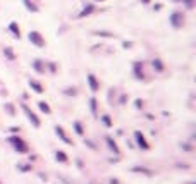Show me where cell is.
Returning a JSON list of instances; mask_svg holds the SVG:
<instances>
[{
  "instance_id": "6da1fadb",
  "label": "cell",
  "mask_w": 196,
  "mask_h": 184,
  "mask_svg": "<svg viewBox=\"0 0 196 184\" xmlns=\"http://www.w3.org/2000/svg\"><path fill=\"white\" fill-rule=\"evenodd\" d=\"M7 141H9L10 145H12V148L16 150V151H19V153H28V151H29L28 143L22 140V138H19V136H9Z\"/></svg>"
},
{
  "instance_id": "7a4b0ae2",
  "label": "cell",
  "mask_w": 196,
  "mask_h": 184,
  "mask_svg": "<svg viewBox=\"0 0 196 184\" xmlns=\"http://www.w3.org/2000/svg\"><path fill=\"white\" fill-rule=\"evenodd\" d=\"M22 110H24V114H26V117H28V121H29L31 124H33V127H36V129H38L40 126H41V122H40V119L36 117L35 115V112H33V110L29 109V107L26 105V103H22Z\"/></svg>"
},
{
  "instance_id": "3957f363",
  "label": "cell",
  "mask_w": 196,
  "mask_h": 184,
  "mask_svg": "<svg viewBox=\"0 0 196 184\" xmlns=\"http://www.w3.org/2000/svg\"><path fill=\"white\" fill-rule=\"evenodd\" d=\"M28 38H29V41L35 45V47H38V48H43L45 47V40L38 31H31L29 35H28Z\"/></svg>"
},
{
  "instance_id": "277c9868",
  "label": "cell",
  "mask_w": 196,
  "mask_h": 184,
  "mask_svg": "<svg viewBox=\"0 0 196 184\" xmlns=\"http://www.w3.org/2000/svg\"><path fill=\"white\" fill-rule=\"evenodd\" d=\"M170 24H172L175 29L183 28L184 26V16L181 12H172V16H170Z\"/></svg>"
},
{
  "instance_id": "5b68a950",
  "label": "cell",
  "mask_w": 196,
  "mask_h": 184,
  "mask_svg": "<svg viewBox=\"0 0 196 184\" xmlns=\"http://www.w3.org/2000/svg\"><path fill=\"white\" fill-rule=\"evenodd\" d=\"M134 140H136V143H138V146H140L141 150H148L150 148V145L146 143V138L143 136L141 131H134Z\"/></svg>"
},
{
  "instance_id": "8992f818",
  "label": "cell",
  "mask_w": 196,
  "mask_h": 184,
  "mask_svg": "<svg viewBox=\"0 0 196 184\" xmlns=\"http://www.w3.org/2000/svg\"><path fill=\"white\" fill-rule=\"evenodd\" d=\"M55 134L59 136L62 141H64L65 145H74V141L69 140V138H67V134L64 132V127H62V126H57V127H55Z\"/></svg>"
},
{
  "instance_id": "52a82bcc",
  "label": "cell",
  "mask_w": 196,
  "mask_h": 184,
  "mask_svg": "<svg viewBox=\"0 0 196 184\" xmlns=\"http://www.w3.org/2000/svg\"><path fill=\"white\" fill-rule=\"evenodd\" d=\"M88 84H90V90H91L93 93L95 91H98V90H100V83H98V81H96V78L93 74H88Z\"/></svg>"
},
{
  "instance_id": "ba28073f",
  "label": "cell",
  "mask_w": 196,
  "mask_h": 184,
  "mask_svg": "<svg viewBox=\"0 0 196 184\" xmlns=\"http://www.w3.org/2000/svg\"><path fill=\"white\" fill-rule=\"evenodd\" d=\"M105 141H107V146H109V148L112 150L113 153H115V155H121V150H119L117 143H115V141H113L112 138H110V136H107V138H105Z\"/></svg>"
},
{
  "instance_id": "9c48e42d",
  "label": "cell",
  "mask_w": 196,
  "mask_h": 184,
  "mask_svg": "<svg viewBox=\"0 0 196 184\" xmlns=\"http://www.w3.org/2000/svg\"><path fill=\"white\" fill-rule=\"evenodd\" d=\"M134 78L136 79H143L144 74H143V64L141 62H136L134 64Z\"/></svg>"
},
{
  "instance_id": "30bf717a",
  "label": "cell",
  "mask_w": 196,
  "mask_h": 184,
  "mask_svg": "<svg viewBox=\"0 0 196 184\" xmlns=\"http://www.w3.org/2000/svg\"><path fill=\"white\" fill-rule=\"evenodd\" d=\"M29 86H31V90H33L35 93H43L45 91V88L41 86L38 81H35V79H29Z\"/></svg>"
},
{
  "instance_id": "8fae6325",
  "label": "cell",
  "mask_w": 196,
  "mask_h": 184,
  "mask_svg": "<svg viewBox=\"0 0 196 184\" xmlns=\"http://www.w3.org/2000/svg\"><path fill=\"white\" fill-rule=\"evenodd\" d=\"M9 29H10V33H12L16 38H21V29H19L17 22H10V24H9Z\"/></svg>"
},
{
  "instance_id": "7c38bea8",
  "label": "cell",
  "mask_w": 196,
  "mask_h": 184,
  "mask_svg": "<svg viewBox=\"0 0 196 184\" xmlns=\"http://www.w3.org/2000/svg\"><path fill=\"white\" fill-rule=\"evenodd\" d=\"M33 69L38 71L40 74H45V66H43V62L40 60V59H36V60L33 62Z\"/></svg>"
},
{
  "instance_id": "4fadbf2b",
  "label": "cell",
  "mask_w": 196,
  "mask_h": 184,
  "mask_svg": "<svg viewBox=\"0 0 196 184\" xmlns=\"http://www.w3.org/2000/svg\"><path fill=\"white\" fill-rule=\"evenodd\" d=\"M93 10H95V5H93V4H88L86 7H84V9L81 10V14H79V17H84V16H90V14H91Z\"/></svg>"
},
{
  "instance_id": "5bb4252c",
  "label": "cell",
  "mask_w": 196,
  "mask_h": 184,
  "mask_svg": "<svg viewBox=\"0 0 196 184\" xmlns=\"http://www.w3.org/2000/svg\"><path fill=\"white\" fill-rule=\"evenodd\" d=\"M38 107H40V110H41L43 114H52V109L48 107L47 102H38Z\"/></svg>"
},
{
  "instance_id": "9a60e30c",
  "label": "cell",
  "mask_w": 196,
  "mask_h": 184,
  "mask_svg": "<svg viewBox=\"0 0 196 184\" xmlns=\"http://www.w3.org/2000/svg\"><path fill=\"white\" fill-rule=\"evenodd\" d=\"M74 131H76V134H79V136H83L84 134V129H83V124L79 122V121H74Z\"/></svg>"
},
{
  "instance_id": "2e32d148",
  "label": "cell",
  "mask_w": 196,
  "mask_h": 184,
  "mask_svg": "<svg viewBox=\"0 0 196 184\" xmlns=\"http://www.w3.org/2000/svg\"><path fill=\"white\" fill-rule=\"evenodd\" d=\"M22 2H24V5H26V9L29 10V12H38V7H36L31 0H22Z\"/></svg>"
},
{
  "instance_id": "e0dca14e",
  "label": "cell",
  "mask_w": 196,
  "mask_h": 184,
  "mask_svg": "<svg viewBox=\"0 0 196 184\" xmlns=\"http://www.w3.org/2000/svg\"><path fill=\"white\" fill-rule=\"evenodd\" d=\"M55 158L59 160V162H64V163L69 160V158H67V155H65L64 151H55Z\"/></svg>"
},
{
  "instance_id": "ac0fdd59",
  "label": "cell",
  "mask_w": 196,
  "mask_h": 184,
  "mask_svg": "<svg viewBox=\"0 0 196 184\" xmlns=\"http://www.w3.org/2000/svg\"><path fill=\"white\" fill-rule=\"evenodd\" d=\"M4 55L9 59V60H16V55H14V52L9 48V47H5V48H4Z\"/></svg>"
},
{
  "instance_id": "d6986e66",
  "label": "cell",
  "mask_w": 196,
  "mask_h": 184,
  "mask_svg": "<svg viewBox=\"0 0 196 184\" xmlns=\"http://www.w3.org/2000/svg\"><path fill=\"white\" fill-rule=\"evenodd\" d=\"M133 172H143V174H146V175H152L150 169H144V167H133Z\"/></svg>"
},
{
  "instance_id": "ffe728a7",
  "label": "cell",
  "mask_w": 196,
  "mask_h": 184,
  "mask_svg": "<svg viewBox=\"0 0 196 184\" xmlns=\"http://www.w3.org/2000/svg\"><path fill=\"white\" fill-rule=\"evenodd\" d=\"M152 64H153V67H155L157 71H163V64H162L160 59H155V60H153Z\"/></svg>"
},
{
  "instance_id": "44dd1931",
  "label": "cell",
  "mask_w": 196,
  "mask_h": 184,
  "mask_svg": "<svg viewBox=\"0 0 196 184\" xmlns=\"http://www.w3.org/2000/svg\"><path fill=\"white\" fill-rule=\"evenodd\" d=\"M4 109L7 110V112H9V115H10V117H14V115H16V110H14V107L10 105V103H5V105H4Z\"/></svg>"
},
{
  "instance_id": "7402d4cb",
  "label": "cell",
  "mask_w": 196,
  "mask_h": 184,
  "mask_svg": "<svg viewBox=\"0 0 196 184\" xmlns=\"http://www.w3.org/2000/svg\"><path fill=\"white\" fill-rule=\"evenodd\" d=\"M90 109H91V114L96 115V98H91V100H90Z\"/></svg>"
},
{
  "instance_id": "603a6c76",
  "label": "cell",
  "mask_w": 196,
  "mask_h": 184,
  "mask_svg": "<svg viewBox=\"0 0 196 184\" xmlns=\"http://www.w3.org/2000/svg\"><path fill=\"white\" fill-rule=\"evenodd\" d=\"M102 122H103L107 127H110V126H112V121H110V117H109V115H102Z\"/></svg>"
},
{
  "instance_id": "cb8c5ba5",
  "label": "cell",
  "mask_w": 196,
  "mask_h": 184,
  "mask_svg": "<svg viewBox=\"0 0 196 184\" xmlns=\"http://www.w3.org/2000/svg\"><path fill=\"white\" fill-rule=\"evenodd\" d=\"M17 169L21 172H29V171H33V167L31 165H17Z\"/></svg>"
},
{
  "instance_id": "d4e9b609",
  "label": "cell",
  "mask_w": 196,
  "mask_h": 184,
  "mask_svg": "<svg viewBox=\"0 0 196 184\" xmlns=\"http://www.w3.org/2000/svg\"><path fill=\"white\" fill-rule=\"evenodd\" d=\"M95 35H98V36H109V38H112V33H107V31H96Z\"/></svg>"
},
{
  "instance_id": "484cf974",
  "label": "cell",
  "mask_w": 196,
  "mask_h": 184,
  "mask_svg": "<svg viewBox=\"0 0 196 184\" xmlns=\"http://www.w3.org/2000/svg\"><path fill=\"white\" fill-rule=\"evenodd\" d=\"M184 2H186L187 9H193V7H194V0H184Z\"/></svg>"
},
{
  "instance_id": "4316f807",
  "label": "cell",
  "mask_w": 196,
  "mask_h": 184,
  "mask_svg": "<svg viewBox=\"0 0 196 184\" xmlns=\"http://www.w3.org/2000/svg\"><path fill=\"white\" fill-rule=\"evenodd\" d=\"M64 93H65V95H72V97H74V95H78V91H76V90H64Z\"/></svg>"
},
{
  "instance_id": "83f0119b",
  "label": "cell",
  "mask_w": 196,
  "mask_h": 184,
  "mask_svg": "<svg viewBox=\"0 0 196 184\" xmlns=\"http://www.w3.org/2000/svg\"><path fill=\"white\" fill-rule=\"evenodd\" d=\"M84 143H86V145L90 146V148H91V150H96V146L93 145V141H90V140H84Z\"/></svg>"
},
{
  "instance_id": "f1b7e54d",
  "label": "cell",
  "mask_w": 196,
  "mask_h": 184,
  "mask_svg": "<svg viewBox=\"0 0 196 184\" xmlns=\"http://www.w3.org/2000/svg\"><path fill=\"white\" fill-rule=\"evenodd\" d=\"M134 105H136V109H141V107H143V100H140V98H138Z\"/></svg>"
},
{
  "instance_id": "f546056e",
  "label": "cell",
  "mask_w": 196,
  "mask_h": 184,
  "mask_svg": "<svg viewBox=\"0 0 196 184\" xmlns=\"http://www.w3.org/2000/svg\"><path fill=\"white\" fill-rule=\"evenodd\" d=\"M181 148H183V150H186V151H189V150H191L193 146H189V145H181Z\"/></svg>"
},
{
  "instance_id": "4dcf8cb0",
  "label": "cell",
  "mask_w": 196,
  "mask_h": 184,
  "mask_svg": "<svg viewBox=\"0 0 196 184\" xmlns=\"http://www.w3.org/2000/svg\"><path fill=\"white\" fill-rule=\"evenodd\" d=\"M109 182H110V184H121V182H119V179H113V177L109 181Z\"/></svg>"
},
{
  "instance_id": "1f68e13d",
  "label": "cell",
  "mask_w": 196,
  "mask_h": 184,
  "mask_svg": "<svg viewBox=\"0 0 196 184\" xmlns=\"http://www.w3.org/2000/svg\"><path fill=\"white\" fill-rule=\"evenodd\" d=\"M152 0H141V4H150Z\"/></svg>"
},
{
  "instance_id": "d6a6232c",
  "label": "cell",
  "mask_w": 196,
  "mask_h": 184,
  "mask_svg": "<svg viewBox=\"0 0 196 184\" xmlns=\"http://www.w3.org/2000/svg\"><path fill=\"white\" fill-rule=\"evenodd\" d=\"M90 184H95V182H90Z\"/></svg>"
},
{
  "instance_id": "836d02e7",
  "label": "cell",
  "mask_w": 196,
  "mask_h": 184,
  "mask_svg": "<svg viewBox=\"0 0 196 184\" xmlns=\"http://www.w3.org/2000/svg\"><path fill=\"white\" fill-rule=\"evenodd\" d=\"M0 184H2V182H0Z\"/></svg>"
}]
</instances>
